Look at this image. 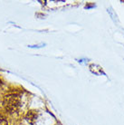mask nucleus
Wrapping results in <instances>:
<instances>
[{"mask_svg": "<svg viewBox=\"0 0 124 125\" xmlns=\"http://www.w3.org/2000/svg\"><path fill=\"white\" fill-rule=\"evenodd\" d=\"M21 100L17 94H8L4 98L3 106L6 112L9 113H15L20 108Z\"/></svg>", "mask_w": 124, "mask_h": 125, "instance_id": "f257e3e1", "label": "nucleus"}, {"mask_svg": "<svg viewBox=\"0 0 124 125\" xmlns=\"http://www.w3.org/2000/svg\"><path fill=\"white\" fill-rule=\"evenodd\" d=\"M26 119L30 123H33L34 122V120L36 119V114L34 113V112H29L26 115Z\"/></svg>", "mask_w": 124, "mask_h": 125, "instance_id": "f03ea898", "label": "nucleus"}, {"mask_svg": "<svg viewBox=\"0 0 124 125\" xmlns=\"http://www.w3.org/2000/svg\"><path fill=\"white\" fill-rule=\"evenodd\" d=\"M0 125H8V122L4 116L0 115Z\"/></svg>", "mask_w": 124, "mask_h": 125, "instance_id": "7ed1b4c3", "label": "nucleus"}]
</instances>
